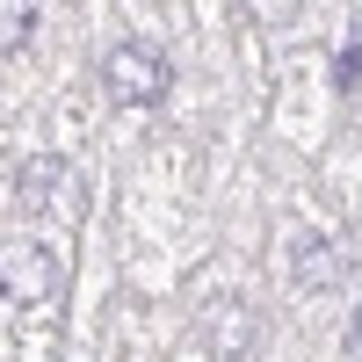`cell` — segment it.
<instances>
[{"mask_svg":"<svg viewBox=\"0 0 362 362\" xmlns=\"http://www.w3.org/2000/svg\"><path fill=\"white\" fill-rule=\"evenodd\" d=\"M167 58L153 44H109L102 51V87H109V102H124V109H160L167 102Z\"/></svg>","mask_w":362,"mask_h":362,"instance_id":"obj_1","label":"cell"},{"mask_svg":"<svg viewBox=\"0 0 362 362\" xmlns=\"http://www.w3.org/2000/svg\"><path fill=\"white\" fill-rule=\"evenodd\" d=\"M15 210L22 218H58V225H73L80 210H87V181L66 167V160H29L22 181H15Z\"/></svg>","mask_w":362,"mask_h":362,"instance_id":"obj_2","label":"cell"},{"mask_svg":"<svg viewBox=\"0 0 362 362\" xmlns=\"http://www.w3.org/2000/svg\"><path fill=\"white\" fill-rule=\"evenodd\" d=\"M0 268H8V305H58V290H66V261H58L44 239H8L0 247Z\"/></svg>","mask_w":362,"mask_h":362,"instance_id":"obj_3","label":"cell"},{"mask_svg":"<svg viewBox=\"0 0 362 362\" xmlns=\"http://www.w3.org/2000/svg\"><path fill=\"white\" fill-rule=\"evenodd\" d=\"M290 268H297V283H305V290H334V283L355 276V254H348V239H297Z\"/></svg>","mask_w":362,"mask_h":362,"instance_id":"obj_4","label":"cell"},{"mask_svg":"<svg viewBox=\"0 0 362 362\" xmlns=\"http://www.w3.org/2000/svg\"><path fill=\"white\" fill-rule=\"evenodd\" d=\"M210 348H225V355L247 348V312H239V305H225V334H210Z\"/></svg>","mask_w":362,"mask_h":362,"instance_id":"obj_5","label":"cell"},{"mask_svg":"<svg viewBox=\"0 0 362 362\" xmlns=\"http://www.w3.org/2000/svg\"><path fill=\"white\" fill-rule=\"evenodd\" d=\"M0 29H8V51H22L29 29H37V15H29V8H8V15H0Z\"/></svg>","mask_w":362,"mask_h":362,"instance_id":"obj_6","label":"cell"},{"mask_svg":"<svg viewBox=\"0 0 362 362\" xmlns=\"http://www.w3.org/2000/svg\"><path fill=\"white\" fill-rule=\"evenodd\" d=\"M334 80H341V87H355V80H362V51H341V66H334Z\"/></svg>","mask_w":362,"mask_h":362,"instance_id":"obj_7","label":"cell"}]
</instances>
